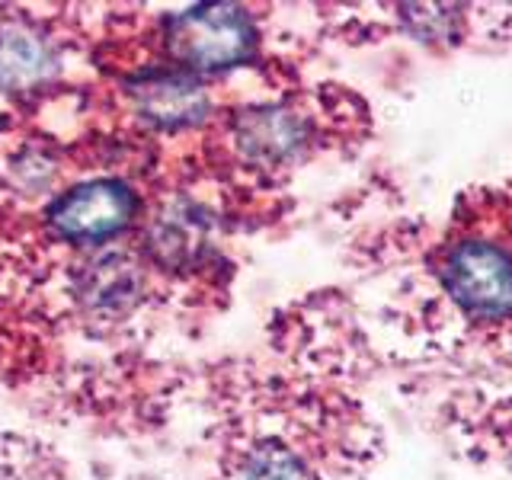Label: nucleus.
<instances>
[{"instance_id": "obj_7", "label": "nucleus", "mask_w": 512, "mask_h": 480, "mask_svg": "<svg viewBox=\"0 0 512 480\" xmlns=\"http://www.w3.org/2000/svg\"><path fill=\"white\" fill-rule=\"evenodd\" d=\"M42 71V48L23 36H10L0 45V77L7 84H29Z\"/></svg>"}, {"instance_id": "obj_4", "label": "nucleus", "mask_w": 512, "mask_h": 480, "mask_svg": "<svg viewBox=\"0 0 512 480\" xmlns=\"http://www.w3.org/2000/svg\"><path fill=\"white\" fill-rule=\"evenodd\" d=\"M304 122L285 106H260L237 119L234 138L250 160L256 164H282L295 157L304 144Z\"/></svg>"}, {"instance_id": "obj_3", "label": "nucleus", "mask_w": 512, "mask_h": 480, "mask_svg": "<svg viewBox=\"0 0 512 480\" xmlns=\"http://www.w3.org/2000/svg\"><path fill=\"white\" fill-rule=\"evenodd\" d=\"M135 196L132 189L119 180H93L74 186L71 192L48 208V221L58 237L74 240V244H100V240L116 237L135 218Z\"/></svg>"}, {"instance_id": "obj_2", "label": "nucleus", "mask_w": 512, "mask_h": 480, "mask_svg": "<svg viewBox=\"0 0 512 480\" xmlns=\"http://www.w3.org/2000/svg\"><path fill=\"white\" fill-rule=\"evenodd\" d=\"M442 288L471 320H509L512 256L490 240H458L442 256Z\"/></svg>"}, {"instance_id": "obj_5", "label": "nucleus", "mask_w": 512, "mask_h": 480, "mask_svg": "<svg viewBox=\"0 0 512 480\" xmlns=\"http://www.w3.org/2000/svg\"><path fill=\"white\" fill-rule=\"evenodd\" d=\"M135 103L144 119L157 125H192L208 112L205 90L189 74H160L135 87Z\"/></svg>"}, {"instance_id": "obj_1", "label": "nucleus", "mask_w": 512, "mask_h": 480, "mask_svg": "<svg viewBox=\"0 0 512 480\" xmlns=\"http://www.w3.org/2000/svg\"><path fill=\"white\" fill-rule=\"evenodd\" d=\"M170 55L189 71H224L244 64L256 48V26L244 7L208 4L167 16Z\"/></svg>"}, {"instance_id": "obj_6", "label": "nucleus", "mask_w": 512, "mask_h": 480, "mask_svg": "<svg viewBox=\"0 0 512 480\" xmlns=\"http://www.w3.org/2000/svg\"><path fill=\"white\" fill-rule=\"evenodd\" d=\"M240 480H308V471L295 452H288L285 445L266 442L256 445L244 471H240Z\"/></svg>"}]
</instances>
